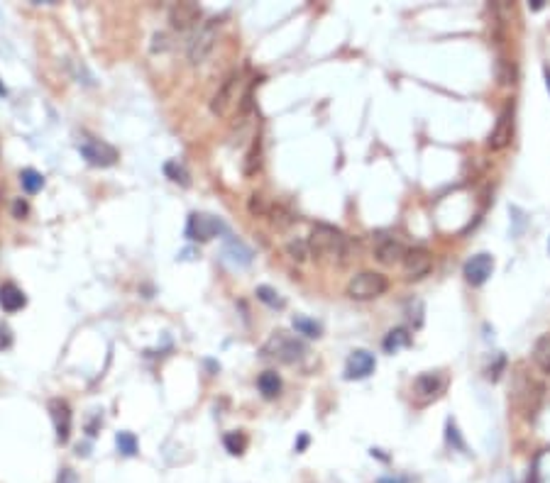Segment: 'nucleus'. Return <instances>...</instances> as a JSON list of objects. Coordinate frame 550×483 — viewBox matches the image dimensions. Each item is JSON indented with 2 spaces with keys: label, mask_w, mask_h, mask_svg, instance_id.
Here are the masks:
<instances>
[{
  "label": "nucleus",
  "mask_w": 550,
  "mask_h": 483,
  "mask_svg": "<svg viewBox=\"0 0 550 483\" xmlns=\"http://www.w3.org/2000/svg\"><path fill=\"white\" fill-rule=\"evenodd\" d=\"M306 244H308V252L316 259H320V261H338V264H345L347 249H350L347 237L343 235L338 227L323 225V222L313 225Z\"/></svg>",
  "instance_id": "f257e3e1"
},
{
  "label": "nucleus",
  "mask_w": 550,
  "mask_h": 483,
  "mask_svg": "<svg viewBox=\"0 0 550 483\" xmlns=\"http://www.w3.org/2000/svg\"><path fill=\"white\" fill-rule=\"evenodd\" d=\"M262 354L281 361V364H298L308 354V347L298 337L289 332H274L262 347Z\"/></svg>",
  "instance_id": "f03ea898"
},
{
  "label": "nucleus",
  "mask_w": 550,
  "mask_h": 483,
  "mask_svg": "<svg viewBox=\"0 0 550 483\" xmlns=\"http://www.w3.org/2000/svg\"><path fill=\"white\" fill-rule=\"evenodd\" d=\"M389 290V279L379 271H362V274L352 276L347 283V295L352 301H372Z\"/></svg>",
  "instance_id": "7ed1b4c3"
},
{
  "label": "nucleus",
  "mask_w": 550,
  "mask_h": 483,
  "mask_svg": "<svg viewBox=\"0 0 550 483\" xmlns=\"http://www.w3.org/2000/svg\"><path fill=\"white\" fill-rule=\"evenodd\" d=\"M218 30H221V20H218V17H213V20L203 22V25L198 27V32L194 34V39H191V44H189V61L194 66L203 64V61L213 54L216 42H218Z\"/></svg>",
  "instance_id": "20e7f679"
},
{
  "label": "nucleus",
  "mask_w": 550,
  "mask_h": 483,
  "mask_svg": "<svg viewBox=\"0 0 550 483\" xmlns=\"http://www.w3.org/2000/svg\"><path fill=\"white\" fill-rule=\"evenodd\" d=\"M227 232L225 222L221 217H213V215L205 213H191L189 222H186V237L194 242H211L213 237Z\"/></svg>",
  "instance_id": "39448f33"
},
{
  "label": "nucleus",
  "mask_w": 550,
  "mask_h": 483,
  "mask_svg": "<svg viewBox=\"0 0 550 483\" xmlns=\"http://www.w3.org/2000/svg\"><path fill=\"white\" fill-rule=\"evenodd\" d=\"M79 151H81L83 159L91 164V167H113L118 161V149L110 147L108 142L93 140V137H86V140L79 144Z\"/></svg>",
  "instance_id": "423d86ee"
},
{
  "label": "nucleus",
  "mask_w": 550,
  "mask_h": 483,
  "mask_svg": "<svg viewBox=\"0 0 550 483\" xmlns=\"http://www.w3.org/2000/svg\"><path fill=\"white\" fill-rule=\"evenodd\" d=\"M462 274H465V281H467L469 286L480 288V286H485L487 281L491 279V274H494V257L487 252L475 254V257L465 264Z\"/></svg>",
  "instance_id": "0eeeda50"
},
{
  "label": "nucleus",
  "mask_w": 550,
  "mask_h": 483,
  "mask_svg": "<svg viewBox=\"0 0 550 483\" xmlns=\"http://www.w3.org/2000/svg\"><path fill=\"white\" fill-rule=\"evenodd\" d=\"M511 140H513V107H504L502 113H499V118H496L494 129L489 132L487 144H489L491 151H504L511 144Z\"/></svg>",
  "instance_id": "6e6552de"
},
{
  "label": "nucleus",
  "mask_w": 550,
  "mask_h": 483,
  "mask_svg": "<svg viewBox=\"0 0 550 483\" xmlns=\"http://www.w3.org/2000/svg\"><path fill=\"white\" fill-rule=\"evenodd\" d=\"M404 271H406V279L409 281H418L423 279V276L431 274L433 268V254L428 252L426 247H414L406 252L404 257Z\"/></svg>",
  "instance_id": "1a4fd4ad"
},
{
  "label": "nucleus",
  "mask_w": 550,
  "mask_h": 483,
  "mask_svg": "<svg viewBox=\"0 0 550 483\" xmlns=\"http://www.w3.org/2000/svg\"><path fill=\"white\" fill-rule=\"evenodd\" d=\"M238 88H240V76L230 74L225 78V83L218 88V93L213 96V100H211L213 115H221V118H223V115L230 113V107L235 105V100H238Z\"/></svg>",
  "instance_id": "9d476101"
},
{
  "label": "nucleus",
  "mask_w": 550,
  "mask_h": 483,
  "mask_svg": "<svg viewBox=\"0 0 550 483\" xmlns=\"http://www.w3.org/2000/svg\"><path fill=\"white\" fill-rule=\"evenodd\" d=\"M374 366H377V359H374L372 352H367V349H355V352L347 356L345 378L347 381H360V378H367V376L374 371Z\"/></svg>",
  "instance_id": "9b49d317"
},
{
  "label": "nucleus",
  "mask_w": 550,
  "mask_h": 483,
  "mask_svg": "<svg viewBox=\"0 0 550 483\" xmlns=\"http://www.w3.org/2000/svg\"><path fill=\"white\" fill-rule=\"evenodd\" d=\"M201 20V8L196 3H174L169 8V22L174 30H189Z\"/></svg>",
  "instance_id": "f8f14e48"
},
{
  "label": "nucleus",
  "mask_w": 550,
  "mask_h": 483,
  "mask_svg": "<svg viewBox=\"0 0 550 483\" xmlns=\"http://www.w3.org/2000/svg\"><path fill=\"white\" fill-rule=\"evenodd\" d=\"M406 252H409V249H406L399 239H394V237H384V239H379L377 249H374V257H377V261L384 264V266H394V264L404 261Z\"/></svg>",
  "instance_id": "ddd939ff"
},
{
  "label": "nucleus",
  "mask_w": 550,
  "mask_h": 483,
  "mask_svg": "<svg viewBox=\"0 0 550 483\" xmlns=\"http://www.w3.org/2000/svg\"><path fill=\"white\" fill-rule=\"evenodd\" d=\"M49 413H52V420H54L57 427V437L59 442H66L71 435V410L64 400H52L49 402Z\"/></svg>",
  "instance_id": "4468645a"
},
{
  "label": "nucleus",
  "mask_w": 550,
  "mask_h": 483,
  "mask_svg": "<svg viewBox=\"0 0 550 483\" xmlns=\"http://www.w3.org/2000/svg\"><path fill=\"white\" fill-rule=\"evenodd\" d=\"M223 257L235 266H249L252 264V249L243 239H227L223 247Z\"/></svg>",
  "instance_id": "2eb2a0df"
},
{
  "label": "nucleus",
  "mask_w": 550,
  "mask_h": 483,
  "mask_svg": "<svg viewBox=\"0 0 550 483\" xmlns=\"http://www.w3.org/2000/svg\"><path fill=\"white\" fill-rule=\"evenodd\" d=\"M416 393L421 398H433L438 396V393L445 388V378H442L440 374H433V371H428V374H421L418 378H416L414 383Z\"/></svg>",
  "instance_id": "dca6fc26"
},
{
  "label": "nucleus",
  "mask_w": 550,
  "mask_h": 483,
  "mask_svg": "<svg viewBox=\"0 0 550 483\" xmlns=\"http://www.w3.org/2000/svg\"><path fill=\"white\" fill-rule=\"evenodd\" d=\"M25 303H28V298H25V293H22L15 283L0 286V308H3V310L15 312V310H20V308H25Z\"/></svg>",
  "instance_id": "f3484780"
},
{
  "label": "nucleus",
  "mask_w": 550,
  "mask_h": 483,
  "mask_svg": "<svg viewBox=\"0 0 550 483\" xmlns=\"http://www.w3.org/2000/svg\"><path fill=\"white\" fill-rule=\"evenodd\" d=\"M411 347V332L406 328H394L389 330L387 337H384V352L387 354H396L399 349Z\"/></svg>",
  "instance_id": "a211bd4d"
},
{
  "label": "nucleus",
  "mask_w": 550,
  "mask_h": 483,
  "mask_svg": "<svg viewBox=\"0 0 550 483\" xmlns=\"http://www.w3.org/2000/svg\"><path fill=\"white\" fill-rule=\"evenodd\" d=\"M531 356H533L536 366H538V369L543 371V374H550V332L548 334H540V337L536 339Z\"/></svg>",
  "instance_id": "6ab92c4d"
},
{
  "label": "nucleus",
  "mask_w": 550,
  "mask_h": 483,
  "mask_svg": "<svg viewBox=\"0 0 550 483\" xmlns=\"http://www.w3.org/2000/svg\"><path fill=\"white\" fill-rule=\"evenodd\" d=\"M257 388L267 400H274V398L281 393V378L274 374V371H265V374H259Z\"/></svg>",
  "instance_id": "aec40b11"
},
{
  "label": "nucleus",
  "mask_w": 550,
  "mask_h": 483,
  "mask_svg": "<svg viewBox=\"0 0 550 483\" xmlns=\"http://www.w3.org/2000/svg\"><path fill=\"white\" fill-rule=\"evenodd\" d=\"M20 183L25 193H37V191L44 188V176L39 171H34V169H25L20 173Z\"/></svg>",
  "instance_id": "412c9836"
},
{
  "label": "nucleus",
  "mask_w": 550,
  "mask_h": 483,
  "mask_svg": "<svg viewBox=\"0 0 550 483\" xmlns=\"http://www.w3.org/2000/svg\"><path fill=\"white\" fill-rule=\"evenodd\" d=\"M292 325L298 334H303V337H311V339L320 337V325L316 320H308V317H303V315H296L292 320Z\"/></svg>",
  "instance_id": "4be33fe9"
},
{
  "label": "nucleus",
  "mask_w": 550,
  "mask_h": 483,
  "mask_svg": "<svg viewBox=\"0 0 550 483\" xmlns=\"http://www.w3.org/2000/svg\"><path fill=\"white\" fill-rule=\"evenodd\" d=\"M254 295H257L259 301L265 303V305H269V308H284L286 303H284V298H281L279 293H276L272 286H257V290H254Z\"/></svg>",
  "instance_id": "5701e85b"
},
{
  "label": "nucleus",
  "mask_w": 550,
  "mask_h": 483,
  "mask_svg": "<svg viewBox=\"0 0 550 483\" xmlns=\"http://www.w3.org/2000/svg\"><path fill=\"white\" fill-rule=\"evenodd\" d=\"M223 444H225V449L230 451L232 456H240L247 449V437H245L243 432H227V435L223 437Z\"/></svg>",
  "instance_id": "b1692460"
},
{
  "label": "nucleus",
  "mask_w": 550,
  "mask_h": 483,
  "mask_svg": "<svg viewBox=\"0 0 550 483\" xmlns=\"http://www.w3.org/2000/svg\"><path fill=\"white\" fill-rule=\"evenodd\" d=\"M115 444H118L120 454L132 456L137 451V437L132 435V432H120V435L115 437Z\"/></svg>",
  "instance_id": "393cba45"
},
{
  "label": "nucleus",
  "mask_w": 550,
  "mask_h": 483,
  "mask_svg": "<svg viewBox=\"0 0 550 483\" xmlns=\"http://www.w3.org/2000/svg\"><path fill=\"white\" fill-rule=\"evenodd\" d=\"M164 173H167L169 178H172L174 183H181V186H189V171L181 167V164H176V161H169L167 167H164Z\"/></svg>",
  "instance_id": "a878e982"
},
{
  "label": "nucleus",
  "mask_w": 550,
  "mask_h": 483,
  "mask_svg": "<svg viewBox=\"0 0 550 483\" xmlns=\"http://www.w3.org/2000/svg\"><path fill=\"white\" fill-rule=\"evenodd\" d=\"M445 440H448V444L453 447V449L465 451V440L460 437V429H458V425H455V420H448V427H445Z\"/></svg>",
  "instance_id": "bb28decb"
},
{
  "label": "nucleus",
  "mask_w": 550,
  "mask_h": 483,
  "mask_svg": "<svg viewBox=\"0 0 550 483\" xmlns=\"http://www.w3.org/2000/svg\"><path fill=\"white\" fill-rule=\"evenodd\" d=\"M262 151H259V147L254 144L252 149H249V154H247V159H245V176H252V173H257V169H259V164H262Z\"/></svg>",
  "instance_id": "cd10ccee"
},
{
  "label": "nucleus",
  "mask_w": 550,
  "mask_h": 483,
  "mask_svg": "<svg viewBox=\"0 0 550 483\" xmlns=\"http://www.w3.org/2000/svg\"><path fill=\"white\" fill-rule=\"evenodd\" d=\"M286 252L292 254L294 259H298V261H303V259L308 257V244L306 242H289V244H286Z\"/></svg>",
  "instance_id": "c85d7f7f"
},
{
  "label": "nucleus",
  "mask_w": 550,
  "mask_h": 483,
  "mask_svg": "<svg viewBox=\"0 0 550 483\" xmlns=\"http://www.w3.org/2000/svg\"><path fill=\"white\" fill-rule=\"evenodd\" d=\"M57 483H79V476L71 469H61L59 476H57Z\"/></svg>",
  "instance_id": "c756f323"
},
{
  "label": "nucleus",
  "mask_w": 550,
  "mask_h": 483,
  "mask_svg": "<svg viewBox=\"0 0 550 483\" xmlns=\"http://www.w3.org/2000/svg\"><path fill=\"white\" fill-rule=\"evenodd\" d=\"M377 483H411V478L406 476H394V478H379Z\"/></svg>",
  "instance_id": "7c9ffc66"
},
{
  "label": "nucleus",
  "mask_w": 550,
  "mask_h": 483,
  "mask_svg": "<svg viewBox=\"0 0 550 483\" xmlns=\"http://www.w3.org/2000/svg\"><path fill=\"white\" fill-rule=\"evenodd\" d=\"M306 444H308V437L301 435V440H298V444H296V451H303L306 449Z\"/></svg>",
  "instance_id": "2f4dec72"
},
{
  "label": "nucleus",
  "mask_w": 550,
  "mask_h": 483,
  "mask_svg": "<svg viewBox=\"0 0 550 483\" xmlns=\"http://www.w3.org/2000/svg\"><path fill=\"white\" fill-rule=\"evenodd\" d=\"M529 8L531 10H540V8H543V0H533V3H529Z\"/></svg>",
  "instance_id": "473e14b6"
},
{
  "label": "nucleus",
  "mask_w": 550,
  "mask_h": 483,
  "mask_svg": "<svg viewBox=\"0 0 550 483\" xmlns=\"http://www.w3.org/2000/svg\"><path fill=\"white\" fill-rule=\"evenodd\" d=\"M545 86H548V91H550V69H545Z\"/></svg>",
  "instance_id": "72a5a7b5"
},
{
  "label": "nucleus",
  "mask_w": 550,
  "mask_h": 483,
  "mask_svg": "<svg viewBox=\"0 0 550 483\" xmlns=\"http://www.w3.org/2000/svg\"><path fill=\"white\" fill-rule=\"evenodd\" d=\"M548 247H550V242H548Z\"/></svg>",
  "instance_id": "f704fd0d"
}]
</instances>
